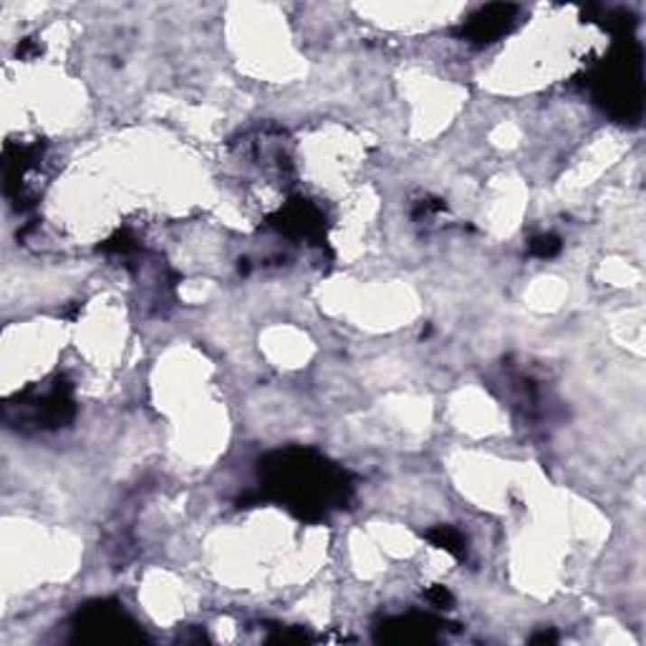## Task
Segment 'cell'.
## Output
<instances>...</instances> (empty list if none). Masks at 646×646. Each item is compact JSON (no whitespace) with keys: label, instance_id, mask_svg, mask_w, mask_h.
Returning a JSON list of instances; mask_svg holds the SVG:
<instances>
[{"label":"cell","instance_id":"obj_1","mask_svg":"<svg viewBox=\"0 0 646 646\" xmlns=\"http://www.w3.org/2000/svg\"><path fill=\"white\" fill-rule=\"evenodd\" d=\"M263 473L276 498L286 501L301 518H323L331 508L343 505L351 492L346 473L314 450L276 452L266 460Z\"/></svg>","mask_w":646,"mask_h":646},{"label":"cell","instance_id":"obj_2","mask_svg":"<svg viewBox=\"0 0 646 646\" xmlns=\"http://www.w3.org/2000/svg\"><path fill=\"white\" fill-rule=\"evenodd\" d=\"M596 86L604 104L626 119L641 109V46L632 33L616 36L611 56L596 71Z\"/></svg>","mask_w":646,"mask_h":646},{"label":"cell","instance_id":"obj_3","mask_svg":"<svg viewBox=\"0 0 646 646\" xmlns=\"http://www.w3.org/2000/svg\"><path fill=\"white\" fill-rule=\"evenodd\" d=\"M520 8L512 3H490L475 11L460 28L457 36L467 41L470 46H490L502 36H508L518 23Z\"/></svg>","mask_w":646,"mask_h":646},{"label":"cell","instance_id":"obj_4","mask_svg":"<svg viewBox=\"0 0 646 646\" xmlns=\"http://www.w3.org/2000/svg\"><path fill=\"white\" fill-rule=\"evenodd\" d=\"M273 225L281 228V232H288V235L314 238L321 232V212L316 208H311L304 200H295L293 205L281 210V215L276 218Z\"/></svg>","mask_w":646,"mask_h":646},{"label":"cell","instance_id":"obj_5","mask_svg":"<svg viewBox=\"0 0 646 646\" xmlns=\"http://www.w3.org/2000/svg\"><path fill=\"white\" fill-rule=\"evenodd\" d=\"M429 543L437 546V548L447 550L450 556L454 558H464V538L454 530V528H447V525H439L435 530L427 533Z\"/></svg>","mask_w":646,"mask_h":646},{"label":"cell","instance_id":"obj_6","mask_svg":"<svg viewBox=\"0 0 646 646\" xmlns=\"http://www.w3.org/2000/svg\"><path fill=\"white\" fill-rule=\"evenodd\" d=\"M530 253L536 257H553L561 253V240L556 235H540L530 243Z\"/></svg>","mask_w":646,"mask_h":646},{"label":"cell","instance_id":"obj_7","mask_svg":"<svg viewBox=\"0 0 646 646\" xmlns=\"http://www.w3.org/2000/svg\"><path fill=\"white\" fill-rule=\"evenodd\" d=\"M15 53H18V59H36V56L43 53V46L38 43L36 38H23V41L18 43Z\"/></svg>","mask_w":646,"mask_h":646},{"label":"cell","instance_id":"obj_8","mask_svg":"<svg viewBox=\"0 0 646 646\" xmlns=\"http://www.w3.org/2000/svg\"><path fill=\"white\" fill-rule=\"evenodd\" d=\"M427 598L432 604H437V606H445V609L452 604V594L445 585H432L427 591Z\"/></svg>","mask_w":646,"mask_h":646}]
</instances>
